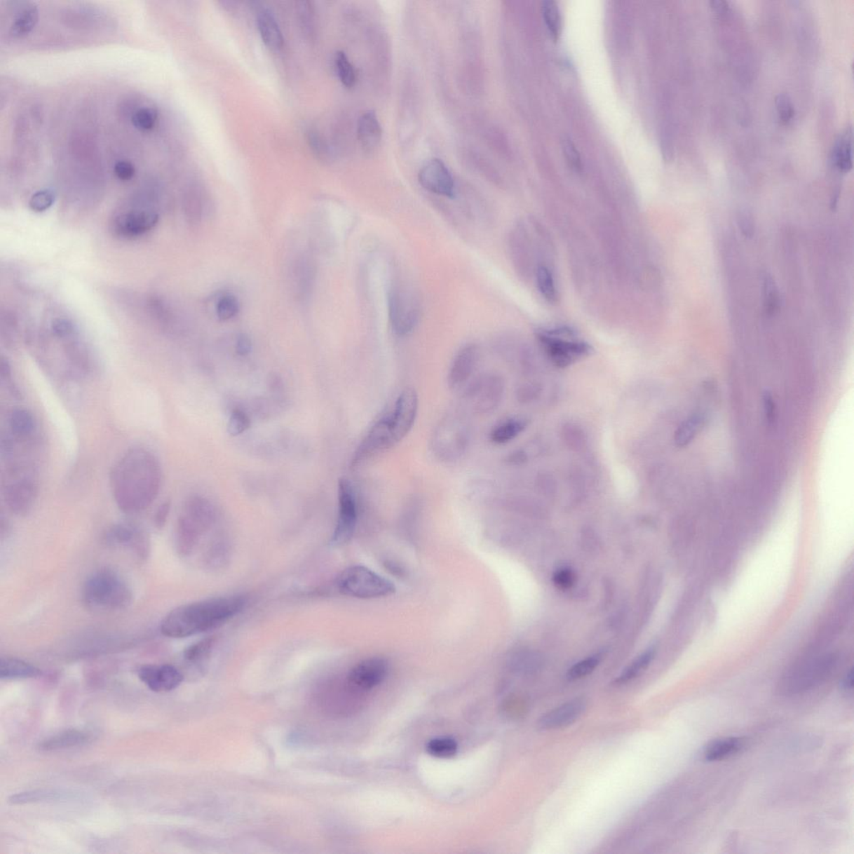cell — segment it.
<instances>
[{
    "instance_id": "1",
    "label": "cell",
    "mask_w": 854,
    "mask_h": 854,
    "mask_svg": "<svg viewBox=\"0 0 854 854\" xmlns=\"http://www.w3.org/2000/svg\"><path fill=\"white\" fill-rule=\"evenodd\" d=\"M161 482V470L155 456L142 449L128 452L111 473L113 494L122 512L135 514L156 500Z\"/></svg>"
},
{
    "instance_id": "2",
    "label": "cell",
    "mask_w": 854,
    "mask_h": 854,
    "mask_svg": "<svg viewBox=\"0 0 854 854\" xmlns=\"http://www.w3.org/2000/svg\"><path fill=\"white\" fill-rule=\"evenodd\" d=\"M248 604L244 596L211 598L188 603L163 619L161 631L171 638H186L217 629L241 613Z\"/></svg>"
},
{
    "instance_id": "3",
    "label": "cell",
    "mask_w": 854,
    "mask_h": 854,
    "mask_svg": "<svg viewBox=\"0 0 854 854\" xmlns=\"http://www.w3.org/2000/svg\"><path fill=\"white\" fill-rule=\"evenodd\" d=\"M156 192L140 191L114 211L111 221L114 236L135 239L155 229L160 219Z\"/></svg>"
},
{
    "instance_id": "4",
    "label": "cell",
    "mask_w": 854,
    "mask_h": 854,
    "mask_svg": "<svg viewBox=\"0 0 854 854\" xmlns=\"http://www.w3.org/2000/svg\"><path fill=\"white\" fill-rule=\"evenodd\" d=\"M81 597L88 609L114 611L130 606L133 594L129 584L118 572L102 569L93 572L86 580Z\"/></svg>"
},
{
    "instance_id": "5",
    "label": "cell",
    "mask_w": 854,
    "mask_h": 854,
    "mask_svg": "<svg viewBox=\"0 0 854 854\" xmlns=\"http://www.w3.org/2000/svg\"><path fill=\"white\" fill-rule=\"evenodd\" d=\"M215 519L214 506L204 497L191 496L187 501L175 531V548L179 556L187 557L192 553Z\"/></svg>"
},
{
    "instance_id": "6",
    "label": "cell",
    "mask_w": 854,
    "mask_h": 854,
    "mask_svg": "<svg viewBox=\"0 0 854 854\" xmlns=\"http://www.w3.org/2000/svg\"><path fill=\"white\" fill-rule=\"evenodd\" d=\"M389 321L398 337L408 336L421 316V301L415 288L406 280L395 278L387 293Z\"/></svg>"
},
{
    "instance_id": "7",
    "label": "cell",
    "mask_w": 854,
    "mask_h": 854,
    "mask_svg": "<svg viewBox=\"0 0 854 854\" xmlns=\"http://www.w3.org/2000/svg\"><path fill=\"white\" fill-rule=\"evenodd\" d=\"M470 441V426L460 413H451L439 422L431 438V449L438 459L459 461L465 455Z\"/></svg>"
},
{
    "instance_id": "8",
    "label": "cell",
    "mask_w": 854,
    "mask_h": 854,
    "mask_svg": "<svg viewBox=\"0 0 854 854\" xmlns=\"http://www.w3.org/2000/svg\"><path fill=\"white\" fill-rule=\"evenodd\" d=\"M337 588L342 595L359 599L389 597L396 591L391 581L360 565L343 571L337 579Z\"/></svg>"
},
{
    "instance_id": "9",
    "label": "cell",
    "mask_w": 854,
    "mask_h": 854,
    "mask_svg": "<svg viewBox=\"0 0 854 854\" xmlns=\"http://www.w3.org/2000/svg\"><path fill=\"white\" fill-rule=\"evenodd\" d=\"M576 332L569 327L541 330L536 333L541 346L552 362L565 368L592 353L587 342L576 340Z\"/></svg>"
},
{
    "instance_id": "10",
    "label": "cell",
    "mask_w": 854,
    "mask_h": 854,
    "mask_svg": "<svg viewBox=\"0 0 854 854\" xmlns=\"http://www.w3.org/2000/svg\"><path fill=\"white\" fill-rule=\"evenodd\" d=\"M837 663L834 654L817 656L797 663L783 676L780 689L785 693H799L825 681Z\"/></svg>"
},
{
    "instance_id": "11",
    "label": "cell",
    "mask_w": 854,
    "mask_h": 854,
    "mask_svg": "<svg viewBox=\"0 0 854 854\" xmlns=\"http://www.w3.org/2000/svg\"><path fill=\"white\" fill-rule=\"evenodd\" d=\"M504 391L503 377L494 373L483 374L475 377L465 387L463 398L470 411L479 415H485L499 407Z\"/></svg>"
},
{
    "instance_id": "12",
    "label": "cell",
    "mask_w": 854,
    "mask_h": 854,
    "mask_svg": "<svg viewBox=\"0 0 854 854\" xmlns=\"http://www.w3.org/2000/svg\"><path fill=\"white\" fill-rule=\"evenodd\" d=\"M396 445L398 442L391 428L388 413H386L371 426L355 449L351 461V468H359Z\"/></svg>"
},
{
    "instance_id": "13",
    "label": "cell",
    "mask_w": 854,
    "mask_h": 854,
    "mask_svg": "<svg viewBox=\"0 0 854 854\" xmlns=\"http://www.w3.org/2000/svg\"><path fill=\"white\" fill-rule=\"evenodd\" d=\"M338 501V518L331 540V545L334 547H340L348 543L353 536L358 523V501L353 486L349 480H339Z\"/></svg>"
},
{
    "instance_id": "14",
    "label": "cell",
    "mask_w": 854,
    "mask_h": 854,
    "mask_svg": "<svg viewBox=\"0 0 854 854\" xmlns=\"http://www.w3.org/2000/svg\"><path fill=\"white\" fill-rule=\"evenodd\" d=\"M103 540L109 548L129 550L142 559L148 557L149 536L142 528L134 523L114 524L104 532Z\"/></svg>"
},
{
    "instance_id": "15",
    "label": "cell",
    "mask_w": 854,
    "mask_h": 854,
    "mask_svg": "<svg viewBox=\"0 0 854 854\" xmlns=\"http://www.w3.org/2000/svg\"><path fill=\"white\" fill-rule=\"evenodd\" d=\"M393 407V410L387 413L395 441L398 444L410 433L415 424L419 409V398L416 391L407 387L395 399Z\"/></svg>"
},
{
    "instance_id": "16",
    "label": "cell",
    "mask_w": 854,
    "mask_h": 854,
    "mask_svg": "<svg viewBox=\"0 0 854 854\" xmlns=\"http://www.w3.org/2000/svg\"><path fill=\"white\" fill-rule=\"evenodd\" d=\"M418 180L426 191L435 195L454 199L456 196L454 179L445 163L439 158H431L422 165Z\"/></svg>"
},
{
    "instance_id": "17",
    "label": "cell",
    "mask_w": 854,
    "mask_h": 854,
    "mask_svg": "<svg viewBox=\"0 0 854 854\" xmlns=\"http://www.w3.org/2000/svg\"><path fill=\"white\" fill-rule=\"evenodd\" d=\"M480 360L481 352L477 345L466 344L461 347L449 368L447 382L450 388L460 390L468 386L474 379Z\"/></svg>"
},
{
    "instance_id": "18",
    "label": "cell",
    "mask_w": 854,
    "mask_h": 854,
    "mask_svg": "<svg viewBox=\"0 0 854 854\" xmlns=\"http://www.w3.org/2000/svg\"><path fill=\"white\" fill-rule=\"evenodd\" d=\"M388 663L382 658H370L355 665L347 680L352 689L358 691L372 690L386 679Z\"/></svg>"
},
{
    "instance_id": "19",
    "label": "cell",
    "mask_w": 854,
    "mask_h": 854,
    "mask_svg": "<svg viewBox=\"0 0 854 854\" xmlns=\"http://www.w3.org/2000/svg\"><path fill=\"white\" fill-rule=\"evenodd\" d=\"M138 676L148 688L156 693L170 692L182 684L184 677L172 665H145Z\"/></svg>"
},
{
    "instance_id": "20",
    "label": "cell",
    "mask_w": 854,
    "mask_h": 854,
    "mask_svg": "<svg viewBox=\"0 0 854 854\" xmlns=\"http://www.w3.org/2000/svg\"><path fill=\"white\" fill-rule=\"evenodd\" d=\"M587 708L584 698H578L549 711L541 717L538 727L541 730H555L566 728L574 724Z\"/></svg>"
},
{
    "instance_id": "21",
    "label": "cell",
    "mask_w": 854,
    "mask_h": 854,
    "mask_svg": "<svg viewBox=\"0 0 854 854\" xmlns=\"http://www.w3.org/2000/svg\"><path fill=\"white\" fill-rule=\"evenodd\" d=\"M37 496V488L28 480L11 484L4 491V500L8 509L18 516H23L32 509Z\"/></svg>"
},
{
    "instance_id": "22",
    "label": "cell",
    "mask_w": 854,
    "mask_h": 854,
    "mask_svg": "<svg viewBox=\"0 0 854 854\" xmlns=\"http://www.w3.org/2000/svg\"><path fill=\"white\" fill-rule=\"evenodd\" d=\"M91 734L85 731L68 729L43 740L38 748L42 752H55L86 745L91 741Z\"/></svg>"
},
{
    "instance_id": "23",
    "label": "cell",
    "mask_w": 854,
    "mask_h": 854,
    "mask_svg": "<svg viewBox=\"0 0 854 854\" xmlns=\"http://www.w3.org/2000/svg\"><path fill=\"white\" fill-rule=\"evenodd\" d=\"M358 135L360 144L365 152L375 151L379 147L382 130L375 112L369 111L360 117Z\"/></svg>"
},
{
    "instance_id": "24",
    "label": "cell",
    "mask_w": 854,
    "mask_h": 854,
    "mask_svg": "<svg viewBox=\"0 0 854 854\" xmlns=\"http://www.w3.org/2000/svg\"><path fill=\"white\" fill-rule=\"evenodd\" d=\"M853 131L847 127L839 135L832 149L831 160L836 170L841 173H847L853 168Z\"/></svg>"
},
{
    "instance_id": "25",
    "label": "cell",
    "mask_w": 854,
    "mask_h": 854,
    "mask_svg": "<svg viewBox=\"0 0 854 854\" xmlns=\"http://www.w3.org/2000/svg\"><path fill=\"white\" fill-rule=\"evenodd\" d=\"M257 25L259 34L265 45L271 50H280L283 46V35L272 13L268 10L259 12Z\"/></svg>"
},
{
    "instance_id": "26",
    "label": "cell",
    "mask_w": 854,
    "mask_h": 854,
    "mask_svg": "<svg viewBox=\"0 0 854 854\" xmlns=\"http://www.w3.org/2000/svg\"><path fill=\"white\" fill-rule=\"evenodd\" d=\"M42 672L34 665L23 660L13 658H2L0 661V677L1 679H34L41 676Z\"/></svg>"
},
{
    "instance_id": "27",
    "label": "cell",
    "mask_w": 854,
    "mask_h": 854,
    "mask_svg": "<svg viewBox=\"0 0 854 854\" xmlns=\"http://www.w3.org/2000/svg\"><path fill=\"white\" fill-rule=\"evenodd\" d=\"M745 741L741 738L729 737L717 739L705 747L703 752L704 759L707 761H719L738 754L742 750Z\"/></svg>"
},
{
    "instance_id": "28",
    "label": "cell",
    "mask_w": 854,
    "mask_h": 854,
    "mask_svg": "<svg viewBox=\"0 0 854 854\" xmlns=\"http://www.w3.org/2000/svg\"><path fill=\"white\" fill-rule=\"evenodd\" d=\"M527 426L528 421L523 418H510L501 421L492 429L491 441L497 445L508 443L520 435Z\"/></svg>"
},
{
    "instance_id": "29",
    "label": "cell",
    "mask_w": 854,
    "mask_h": 854,
    "mask_svg": "<svg viewBox=\"0 0 854 854\" xmlns=\"http://www.w3.org/2000/svg\"><path fill=\"white\" fill-rule=\"evenodd\" d=\"M706 423V416L701 413H695L677 427L675 435L677 447H685L692 443L697 435Z\"/></svg>"
},
{
    "instance_id": "30",
    "label": "cell",
    "mask_w": 854,
    "mask_h": 854,
    "mask_svg": "<svg viewBox=\"0 0 854 854\" xmlns=\"http://www.w3.org/2000/svg\"><path fill=\"white\" fill-rule=\"evenodd\" d=\"M72 792L60 790H35L15 794L8 798V802L14 804H25L48 801L63 800L72 798Z\"/></svg>"
},
{
    "instance_id": "31",
    "label": "cell",
    "mask_w": 854,
    "mask_h": 854,
    "mask_svg": "<svg viewBox=\"0 0 854 854\" xmlns=\"http://www.w3.org/2000/svg\"><path fill=\"white\" fill-rule=\"evenodd\" d=\"M39 20L38 8L30 6L24 8L18 15L13 23L10 34L13 38L21 39L27 36L32 32Z\"/></svg>"
},
{
    "instance_id": "32",
    "label": "cell",
    "mask_w": 854,
    "mask_h": 854,
    "mask_svg": "<svg viewBox=\"0 0 854 854\" xmlns=\"http://www.w3.org/2000/svg\"><path fill=\"white\" fill-rule=\"evenodd\" d=\"M655 654L656 649L654 648H650L648 650H646L644 653H642L641 655L638 656V657L634 660V661L629 665L626 669H624L622 673H621L618 679L615 680V684H627L628 682L635 679L637 677L639 676L641 673L644 672L646 669L649 667V665L651 663V662H653V660L655 658Z\"/></svg>"
},
{
    "instance_id": "33",
    "label": "cell",
    "mask_w": 854,
    "mask_h": 854,
    "mask_svg": "<svg viewBox=\"0 0 854 854\" xmlns=\"http://www.w3.org/2000/svg\"><path fill=\"white\" fill-rule=\"evenodd\" d=\"M541 14L549 33L557 41L562 29V15L557 4L554 0H545L541 3Z\"/></svg>"
},
{
    "instance_id": "34",
    "label": "cell",
    "mask_w": 854,
    "mask_h": 854,
    "mask_svg": "<svg viewBox=\"0 0 854 854\" xmlns=\"http://www.w3.org/2000/svg\"><path fill=\"white\" fill-rule=\"evenodd\" d=\"M426 752L431 756L438 759H450L455 756L459 750V745L454 739L442 737L431 739L426 744Z\"/></svg>"
},
{
    "instance_id": "35",
    "label": "cell",
    "mask_w": 854,
    "mask_h": 854,
    "mask_svg": "<svg viewBox=\"0 0 854 854\" xmlns=\"http://www.w3.org/2000/svg\"><path fill=\"white\" fill-rule=\"evenodd\" d=\"M10 425L13 433L19 435H27L32 433L35 427V421L32 414L25 409H15L10 418Z\"/></svg>"
},
{
    "instance_id": "36",
    "label": "cell",
    "mask_w": 854,
    "mask_h": 854,
    "mask_svg": "<svg viewBox=\"0 0 854 854\" xmlns=\"http://www.w3.org/2000/svg\"><path fill=\"white\" fill-rule=\"evenodd\" d=\"M562 435L563 442L572 451H582L587 444V435L582 427L578 425L566 424L562 427Z\"/></svg>"
},
{
    "instance_id": "37",
    "label": "cell",
    "mask_w": 854,
    "mask_h": 854,
    "mask_svg": "<svg viewBox=\"0 0 854 854\" xmlns=\"http://www.w3.org/2000/svg\"><path fill=\"white\" fill-rule=\"evenodd\" d=\"M536 283L543 297L550 303L557 301V294L556 285L552 272L548 267L540 266L536 271Z\"/></svg>"
},
{
    "instance_id": "38",
    "label": "cell",
    "mask_w": 854,
    "mask_h": 854,
    "mask_svg": "<svg viewBox=\"0 0 854 854\" xmlns=\"http://www.w3.org/2000/svg\"><path fill=\"white\" fill-rule=\"evenodd\" d=\"M215 645V639L212 637L205 638V639L196 642L184 651V658L187 662L196 663L203 661L212 651Z\"/></svg>"
},
{
    "instance_id": "39",
    "label": "cell",
    "mask_w": 854,
    "mask_h": 854,
    "mask_svg": "<svg viewBox=\"0 0 854 854\" xmlns=\"http://www.w3.org/2000/svg\"><path fill=\"white\" fill-rule=\"evenodd\" d=\"M334 63H336L338 76L343 85L348 88L353 86L356 79L355 69L344 52L337 53Z\"/></svg>"
},
{
    "instance_id": "40",
    "label": "cell",
    "mask_w": 854,
    "mask_h": 854,
    "mask_svg": "<svg viewBox=\"0 0 854 854\" xmlns=\"http://www.w3.org/2000/svg\"><path fill=\"white\" fill-rule=\"evenodd\" d=\"M600 662V656L595 655L576 663L567 672V679L571 681L583 679V677L591 675L598 665H599Z\"/></svg>"
},
{
    "instance_id": "41",
    "label": "cell",
    "mask_w": 854,
    "mask_h": 854,
    "mask_svg": "<svg viewBox=\"0 0 854 854\" xmlns=\"http://www.w3.org/2000/svg\"><path fill=\"white\" fill-rule=\"evenodd\" d=\"M158 112L154 108L144 107L138 109L132 116V124L140 130L148 131L153 129L157 121Z\"/></svg>"
},
{
    "instance_id": "42",
    "label": "cell",
    "mask_w": 854,
    "mask_h": 854,
    "mask_svg": "<svg viewBox=\"0 0 854 854\" xmlns=\"http://www.w3.org/2000/svg\"><path fill=\"white\" fill-rule=\"evenodd\" d=\"M183 208L189 222L191 224L200 222L202 214H203V205H202L199 196L195 193L189 194L184 198Z\"/></svg>"
},
{
    "instance_id": "43",
    "label": "cell",
    "mask_w": 854,
    "mask_h": 854,
    "mask_svg": "<svg viewBox=\"0 0 854 854\" xmlns=\"http://www.w3.org/2000/svg\"><path fill=\"white\" fill-rule=\"evenodd\" d=\"M250 420L248 414H245L240 409H236L233 411L228 421L227 431L228 433L236 437V435L244 433L250 427Z\"/></svg>"
},
{
    "instance_id": "44",
    "label": "cell",
    "mask_w": 854,
    "mask_h": 854,
    "mask_svg": "<svg viewBox=\"0 0 854 854\" xmlns=\"http://www.w3.org/2000/svg\"><path fill=\"white\" fill-rule=\"evenodd\" d=\"M55 201V194L51 190H42L34 193L29 201V208L34 212L42 213L50 209Z\"/></svg>"
},
{
    "instance_id": "45",
    "label": "cell",
    "mask_w": 854,
    "mask_h": 854,
    "mask_svg": "<svg viewBox=\"0 0 854 854\" xmlns=\"http://www.w3.org/2000/svg\"><path fill=\"white\" fill-rule=\"evenodd\" d=\"M562 149L563 155H564L570 168L576 171V172L582 171V158H581L580 153L574 142L569 137L563 138L562 140Z\"/></svg>"
},
{
    "instance_id": "46",
    "label": "cell",
    "mask_w": 854,
    "mask_h": 854,
    "mask_svg": "<svg viewBox=\"0 0 854 854\" xmlns=\"http://www.w3.org/2000/svg\"><path fill=\"white\" fill-rule=\"evenodd\" d=\"M297 11L304 32L311 36L314 34L315 20L313 7L308 1L298 2Z\"/></svg>"
},
{
    "instance_id": "47",
    "label": "cell",
    "mask_w": 854,
    "mask_h": 854,
    "mask_svg": "<svg viewBox=\"0 0 854 854\" xmlns=\"http://www.w3.org/2000/svg\"><path fill=\"white\" fill-rule=\"evenodd\" d=\"M239 309V302L235 297L224 296L218 303L217 315L219 319L228 320L235 317Z\"/></svg>"
},
{
    "instance_id": "48",
    "label": "cell",
    "mask_w": 854,
    "mask_h": 854,
    "mask_svg": "<svg viewBox=\"0 0 854 854\" xmlns=\"http://www.w3.org/2000/svg\"><path fill=\"white\" fill-rule=\"evenodd\" d=\"M776 107L779 118L783 124H789L794 117L795 109L789 95L780 94L776 97Z\"/></svg>"
},
{
    "instance_id": "49",
    "label": "cell",
    "mask_w": 854,
    "mask_h": 854,
    "mask_svg": "<svg viewBox=\"0 0 854 854\" xmlns=\"http://www.w3.org/2000/svg\"><path fill=\"white\" fill-rule=\"evenodd\" d=\"M553 580L555 585L558 588L569 589L576 582L575 572L569 567H561L554 572Z\"/></svg>"
},
{
    "instance_id": "50",
    "label": "cell",
    "mask_w": 854,
    "mask_h": 854,
    "mask_svg": "<svg viewBox=\"0 0 854 854\" xmlns=\"http://www.w3.org/2000/svg\"><path fill=\"white\" fill-rule=\"evenodd\" d=\"M51 331L54 336L58 338L64 339L73 336L76 332V327L72 321L63 317H58L53 320L51 324Z\"/></svg>"
},
{
    "instance_id": "51",
    "label": "cell",
    "mask_w": 854,
    "mask_h": 854,
    "mask_svg": "<svg viewBox=\"0 0 854 854\" xmlns=\"http://www.w3.org/2000/svg\"><path fill=\"white\" fill-rule=\"evenodd\" d=\"M766 311L767 313L773 314L778 309L779 297L775 285L771 277H767L765 281Z\"/></svg>"
},
{
    "instance_id": "52",
    "label": "cell",
    "mask_w": 854,
    "mask_h": 854,
    "mask_svg": "<svg viewBox=\"0 0 854 854\" xmlns=\"http://www.w3.org/2000/svg\"><path fill=\"white\" fill-rule=\"evenodd\" d=\"M307 140L315 155L319 158H325L327 155V147L320 135L315 130H309L307 132Z\"/></svg>"
},
{
    "instance_id": "53",
    "label": "cell",
    "mask_w": 854,
    "mask_h": 854,
    "mask_svg": "<svg viewBox=\"0 0 854 854\" xmlns=\"http://www.w3.org/2000/svg\"><path fill=\"white\" fill-rule=\"evenodd\" d=\"M114 172L118 179L123 180V182H128V180L134 178L135 168L134 165L130 161H121L114 165Z\"/></svg>"
},
{
    "instance_id": "54",
    "label": "cell",
    "mask_w": 854,
    "mask_h": 854,
    "mask_svg": "<svg viewBox=\"0 0 854 854\" xmlns=\"http://www.w3.org/2000/svg\"><path fill=\"white\" fill-rule=\"evenodd\" d=\"M764 410L766 421L768 426H773L776 421L777 407L771 393L766 391L763 396Z\"/></svg>"
},
{
    "instance_id": "55",
    "label": "cell",
    "mask_w": 854,
    "mask_h": 854,
    "mask_svg": "<svg viewBox=\"0 0 854 854\" xmlns=\"http://www.w3.org/2000/svg\"><path fill=\"white\" fill-rule=\"evenodd\" d=\"M541 393V387L536 384H526L519 388L517 398L520 402H529L535 400Z\"/></svg>"
},
{
    "instance_id": "56",
    "label": "cell",
    "mask_w": 854,
    "mask_h": 854,
    "mask_svg": "<svg viewBox=\"0 0 854 854\" xmlns=\"http://www.w3.org/2000/svg\"><path fill=\"white\" fill-rule=\"evenodd\" d=\"M738 224L740 230L747 237H752L754 234V222L750 212L747 210H742L738 215Z\"/></svg>"
},
{
    "instance_id": "57",
    "label": "cell",
    "mask_w": 854,
    "mask_h": 854,
    "mask_svg": "<svg viewBox=\"0 0 854 854\" xmlns=\"http://www.w3.org/2000/svg\"><path fill=\"white\" fill-rule=\"evenodd\" d=\"M236 349L237 354L241 356H245L250 353L252 350V342L246 334H240L237 338Z\"/></svg>"
},
{
    "instance_id": "58",
    "label": "cell",
    "mask_w": 854,
    "mask_h": 854,
    "mask_svg": "<svg viewBox=\"0 0 854 854\" xmlns=\"http://www.w3.org/2000/svg\"><path fill=\"white\" fill-rule=\"evenodd\" d=\"M170 506V501H166L158 506L155 516V525L158 529H161V528L165 525L167 518L169 516Z\"/></svg>"
},
{
    "instance_id": "59",
    "label": "cell",
    "mask_w": 854,
    "mask_h": 854,
    "mask_svg": "<svg viewBox=\"0 0 854 854\" xmlns=\"http://www.w3.org/2000/svg\"><path fill=\"white\" fill-rule=\"evenodd\" d=\"M657 273L653 269H646L640 276V285L644 289L653 287L657 283Z\"/></svg>"
},
{
    "instance_id": "60",
    "label": "cell",
    "mask_w": 854,
    "mask_h": 854,
    "mask_svg": "<svg viewBox=\"0 0 854 854\" xmlns=\"http://www.w3.org/2000/svg\"><path fill=\"white\" fill-rule=\"evenodd\" d=\"M527 459V457L525 452L517 451L512 453V454L508 456V462L512 465H521L524 463Z\"/></svg>"
},
{
    "instance_id": "61",
    "label": "cell",
    "mask_w": 854,
    "mask_h": 854,
    "mask_svg": "<svg viewBox=\"0 0 854 854\" xmlns=\"http://www.w3.org/2000/svg\"><path fill=\"white\" fill-rule=\"evenodd\" d=\"M0 375L2 379H8L11 376V367L6 359L2 358L0 362Z\"/></svg>"
},
{
    "instance_id": "62",
    "label": "cell",
    "mask_w": 854,
    "mask_h": 854,
    "mask_svg": "<svg viewBox=\"0 0 854 854\" xmlns=\"http://www.w3.org/2000/svg\"><path fill=\"white\" fill-rule=\"evenodd\" d=\"M853 669H850V670H849V672H848L846 676L844 677V679L842 682V689L843 690L846 691V692H850V691L853 690Z\"/></svg>"
},
{
    "instance_id": "63",
    "label": "cell",
    "mask_w": 854,
    "mask_h": 854,
    "mask_svg": "<svg viewBox=\"0 0 854 854\" xmlns=\"http://www.w3.org/2000/svg\"><path fill=\"white\" fill-rule=\"evenodd\" d=\"M712 8H714L715 11L719 14H724L728 10L727 2L724 1H712Z\"/></svg>"
}]
</instances>
